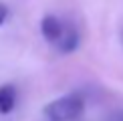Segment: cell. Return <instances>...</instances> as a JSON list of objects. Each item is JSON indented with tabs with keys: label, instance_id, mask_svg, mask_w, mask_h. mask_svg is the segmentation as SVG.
<instances>
[{
	"label": "cell",
	"instance_id": "obj_1",
	"mask_svg": "<svg viewBox=\"0 0 123 121\" xmlns=\"http://www.w3.org/2000/svg\"><path fill=\"white\" fill-rule=\"evenodd\" d=\"M40 32L43 38L50 42L61 54H71L75 53L81 42V34L75 28V24L59 18L57 14H47L40 20Z\"/></svg>",
	"mask_w": 123,
	"mask_h": 121
},
{
	"label": "cell",
	"instance_id": "obj_2",
	"mask_svg": "<svg viewBox=\"0 0 123 121\" xmlns=\"http://www.w3.org/2000/svg\"><path fill=\"white\" fill-rule=\"evenodd\" d=\"M85 111V99L79 93H67L44 105L47 121H77Z\"/></svg>",
	"mask_w": 123,
	"mask_h": 121
},
{
	"label": "cell",
	"instance_id": "obj_3",
	"mask_svg": "<svg viewBox=\"0 0 123 121\" xmlns=\"http://www.w3.org/2000/svg\"><path fill=\"white\" fill-rule=\"evenodd\" d=\"M16 87L14 85H0V115L12 113L16 107Z\"/></svg>",
	"mask_w": 123,
	"mask_h": 121
},
{
	"label": "cell",
	"instance_id": "obj_4",
	"mask_svg": "<svg viewBox=\"0 0 123 121\" xmlns=\"http://www.w3.org/2000/svg\"><path fill=\"white\" fill-rule=\"evenodd\" d=\"M6 18H8V6L4 2H0V26L6 22Z\"/></svg>",
	"mask_w": 123,
	"mask_h": 121
}]
</instances>
